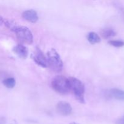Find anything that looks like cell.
<instances>
[{
	"instance_id": "obj_1",
	"label": "cell",
	"mask_w": 124,
	"mask_h": 124,
	"mask_svg": "<svg viewBox=\"0 0 124 124\" xmlns=\"http://www.w3.org/2000/svg\"><path fill=\"white\" fill-rule=\"evenodd\" d=\"M52 86L57 93L61 94H68L70 90L69 79L62 75L55 76L52 81Z\"/></svg>"
},
{
	"instance_id": "obj_2",
	"label": "cell",
	"mask_w": 124,
	"mask_h": 124,
	"mask_svg": "<svg viewBox=\"0 0 124 124\" xmlns=\"http://www.w3.org/2000/svg\"><path fill=\"white\" fill-rule=\"evenodd\" d=\"M69 79L70 85V90L73 93L76 99L81 103H85V87L82 82L78 79L70 77Z\"/></svg>"
},
{
	"instance_id": "obj_3",
	"label": "cell",
	"mask_w": 124,
	"mask_h": 124,
	"mask_svg": "<svg viewBox=\"0 0 124 124\" xmlns=\"http://www.w3.org/2000/svg\"><path fill=\"white\" fill-rule=\"evenodd\" d=\"M47 54L48 67H50L53 71L60 72L63 69V62L58 52L54 48L48 51Z\"/></svg>"
},
{
	"instance_id": "obj_4",
	"label": "cell",
	"mask_w": 124,
	"mask_h": 124,
	"mask_svg": "<svg viewBox=\"0 0 124 124\" xmlns=\"http://www.w3.org/2000/svg\"><path fill=\"white\" fill-rule=\"evenodd\" d=\"M17 38L23 43L31 44L33 41V36L30 29L25 26L18 25L14 31Z\"/></svg>"
},
{
	"instance_id": "obj_5",
	"label": "cell",
	"mask_w": 124,
	"mask_h": 124,
	"mask_svg": "<svg viewBox=\"0 0 124 124\" xmlns=\"http://www.w3.org/2000/svg\"><path fill=\"white\" fill-rule=\"evenodd\" d=\"M31 57L36 64L42 67L46 68L48 67L47 58L45 56L44 54H43V52L38 47H36L35 52L31 54Z\"/></svg>"
},
{
	"instance_id": "obj_6",
	"label": "cell",
	"mask_w": 124,
	"mask_h": 124,
	"mask_svg": "<svg viewBox=\"0 0 124 124\" xmlns=\"http://www.w3.org/2000/svg\"><path fill=\"white\" fill-rule=\"evenodd\" d=\"M56 110L62 116H69L72 112V107L69 103L65 101H60L57 104Z\"/></svg>"
},
{
	"instance_id": "obj_7",
	"label": "cell",
	"mask_w": 124,
	"mask_h": 124,
	"mask_svg": "<svg viewBox=\"0 0 124 124\" xmlns=\"http://www.w3.org/2000/svg\"><path fill=\"white\" fill-rule=\"evenodd\" d=\"M22 16L25 21L31 23H36L39 19L37 12L33 9L24 11L22 14Z\"/></svg>"
},
{
	"instance_id": "obj_8",
	"label": "cell",
	"mask_w": 124,
	"mask_h": 124,
	"mask_svg": "<svg viewBox=\"0 0 124 124\" xmlns=\"http://www.w3.org/2000/svg\"><path fill=\"white\" fill-rule=\"evenodd\" d=\"M13 51L17 56L21 59H25L28 56V50L22 44H18L13 47Z\"/></svg>"
},
{
	"instance_id": "obj_9",
	"label": "cell",
	"mask_w": 124,
	"mask_h": 124,
	"mask_svg": "<svg viewBox=\"0 0 124 124\" xmlns=\"http://www.w3.org/2000/svg\"><path fill=\"white\" fill-rule=\"evenodd\" d=\"M111 97L119 101H124V90L118 88H111L109 91Z\"/></svg>"
},
{
	"instance_id": "obj_10",
	"label": "cell",
	"mask_w": 124,
	"mask_h": 124,
	"mask_svg": "<svg viewBox=\"0 0 124 124\" xmlns=\"http://www.w3.org/2000/svg\"><path fill=\"white\" fill-rule=\"evenodd\" d=\"M87 39L88 42L92 44H95L99 43L101 41L100 36L95 32H90L87 35Z\"/></svg>"
},
{
	"instance_id": "obj_11",
	"label": "cell",
	"mask_w": 124,
	"mask_h": 124,
	"mask_svg": "<svg viewBox=\"0 0 124 124\" xmlns=\"http://www.w3.org/2000/svg\"><path fill=\"white\" fill-rule=\"evenodd\" d=\"M116 33L111 28H105L101 31V35L104 38L109 39L116 36Z\"/></svg>"
},
{
	"instance_id": "obj_12",
	"label": "cell",
	"mask_w": 124,
	"mask_h": 124,
	"mask_svg": "<svg viewBox=\"0 0 124 124\" xmlns=\"http://www.w3.org/2000/svg\"><path fill=\"white\" fill-rule=\"evenodd\" d=\"M2 83L7 88H13L16 85V81L13 78H8L5 79L2 81Z\"/></svg>"
},
{
	"instance_id": "obj_13",
	"label": "cell",
	"mask_w": 124,
	"mask_h": 124,
	"mask_svg": "<svg viewBox=\"0 0 124 124\" xmlns=\"http://www.w3.org/2000/svg\"><path fill=\"white\" fill-rule=\"evenodd\" d=\"M4 24H5V25H6L8 29H9L10 30H12V31H14L15 29H16V27L17 25H18V24H17L15 22L13 21L12 20H10V19H4Z\"/></svg>"
},
{
	"instance_id": "obj_14",
	"label": "cell",
	"mask_w": 124,
	"mask_h": 124,
	"mask_svg": "<svg viewBox=\"0 0 124 124\" xmlns=\"http://www.w3.org/2000/svg\"><path fill=\"white\" fill-rule=\"evenodd\" d=\"M108 43L115 47H122L124 46V41L121 40H111Z\"/></svg>"
},
{
	"instance_id": "obj_15",
	"label": "cell",
	"mask_w": 124,
	"mask_h": 124,
	"mask_svg": "<svg viewBox=\"0 0 124 124\" xmlns=\"http://www.w3.org/2000/svg\"><path fill=\"white\" fill-rule=\"evenodd\" d=\"M116 124H124V115L116 121Z\"/></svg>"
},
{
	"instance_id": "obj_16",
	"label": "cell",
	"mask_w": 124,
	"mask_h": 124,
	"mask_svg": "<svg viewBox=\"0 0 124 124\" xmlns=\"http://www.w3.org/2000/svg\"><path fill=\"white\" fill-rule=\"evenodd\" d=\"M6 124V119L4 117H0V124Z\"/></svg>"
},
{
	"instance_id": "obj_17",
	"label": "cell",
	"mask_w": 124,
	"mask_h": 124,
	"mask_svg": "<svg viewBox=\"0 0 124 124\" xmlns=\"http://www.w3.org/2000/svg\"><path fill=\"white\" fill-rule=\"evenodd\" d=\"M4 19L0 16V26L2 25V24H4Z\"/></svg>"
},
{
	"instance_id": "obj_18",
	"label": "cell",
	"mask_w": 124,
	"mask_h": 124,
	"mask_svg": "<svg viewBox=\"0 0 124 124\" xmlns=\"http://www.w3.org/2000/svg\"><path fill=\"white\" fill-rule=\"evenodd\" d=\"M70 124H79L76 123V122H71V123H70Z\"/></svg>"
}]
</instances>
